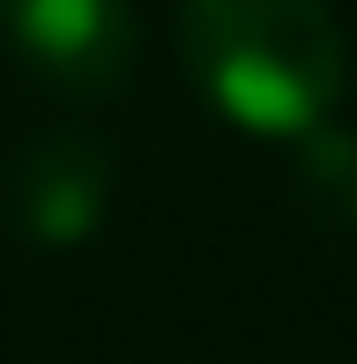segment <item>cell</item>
<instances>
[{
  "mask_svg": "<svg viewBox=\"0 0 357 364\" xmlns=\"http://www.w3.org/2000/svg\"><path fill=\"white\" fill-rule=\"evenodd\" d=\"M105 208H112V164L97 156V141H82V134H45L8 178V216H15V230H23L30 245H45V253L82 245L90 230L105 223Z\"/></svg>",
  "mask_w": 357,
  "mask_h": 364,
  "instance_id": "3957f363",
  "label": "cell"
},
{
  "mask_svg": "<svg viewBox=\"0 0 357 364\" xmlns=\"http://www.w3.org/2000/svg\"><path fill=\"white\" fill-rule=\"evenodd\" d=\"M15 68L68 105H105L134 75V0H0Z\"/></svg>",
  "mask_w": 357,
  "mask_h": 364,
  "instance_id": "7a4b0ae2",
  "label": "cell"
},
{
  "mask_svg": "<svg viewBox=\"0 0 357 364\" xmlns=\"http://www.w3.org/2000/svg\"><path fill=\"white\" fill-rule=\"evenodd\" d=\"M178 53L223 119L268 141L313 134L350 90V45L328 0H186Z\"/></svg>",
  "mask_w": 357,
  "mask_h": 364,
  "instance_id": "6da1fadb",
  "label": "cell"
}]
</instances>
